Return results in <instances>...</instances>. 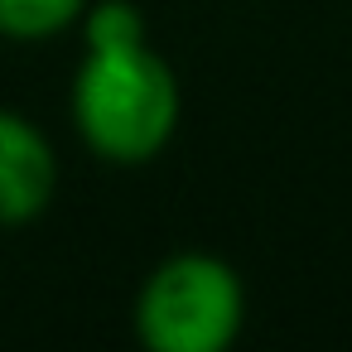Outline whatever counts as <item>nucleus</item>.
Wrapping results in <instances>:
<instances>
[{
	"label": "nucleus",
	"instance_id": "nucleus-4",
	"mask_svg": "<svg viewBox=\"0 0 352 352\" xmlns=\"http://www.w3.org/2000/svg\"><path fill=\"white\" fill-rule=\"evenodd\" d=\"M87 10V0H0V34L6 39H54L73 30Z\"/></svg>",
	"mask_w": 352,
	"mask_h": 352
},
{
	"label": "nucleus",
	"instance_id": "nucleus-1",
	"mask_svg": "<svg viewBox=\"0 0 352 352\" xmlns=\"http://www.w3.org/2000/svg\"><path fill=\"white\" fill-rule=\"evenodd\" d=\"M179 78L150 49H87L73 82V121L82 145L107 164H150L179 131Z\"/></svg>",
	"mask_w": 352,
	"mask_h": 352
},
{
	"label": "nucleus",
	"instance_id": "nucleus-5",
	"mask_svg": "<svg viewBox=\"0 0 352 352\" xmlns=\"http://www.w3.org/2000/svg\"><path fill=\"white\" fill-rule=\"evenodd\" d=\"M82 39L87 49H131V44H150V30L135 0H87Z\"/></svg>",
	"mask_w": 352,
	"mask_h": 352
},
{
	"label": "nucleus",
	"instance_id": "nucleus-2",
	"mask_svg": "<svg viewBox=\"0 0 352 352\" xmlns=\"http://www.w3.org/2000/svg\"><path fill=\"white\" fill-rule=\"evenodd\" d=\"M246 323L241 275L208 251L160 261L135 294V338L150 352H227Z\"/></svg>",
	"mask_w": 352,
	"mask_h": 352
},
{
	"label": "nucleus",
	"instance_id": "nucleus-3",
	"mask_svg": "<svg viewBox=\"0 0 352 352\" xmlns=\"http://www.w3.org/2000/svg\"><path fill=\"white\" fill-rule=\"evenodd\" d=\"M58 188V160L49 135L20 111L0 107V227L34 222Z\"/></svg>",
	"mask_w": 352,
	"mask_h": 352
}]
</instances>
